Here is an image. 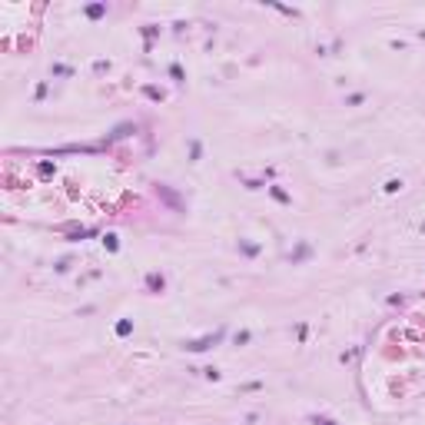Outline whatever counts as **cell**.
Here are the masks:
<instances>
[{"label": "cell", "instance_id": "cell-1", "mask_svg": "<svg viewBox=\"0 0 425 425\" xmlns=\"http://www.w3.org/2000/svg\"><path fill=\"white\" fill-rule=\"evenodd\" d=\"M216 339H219V336H212V339H199V342H189V349H193V352H203V349H210Z\"/></svg>", "mask_w": 425, "mask_h": 425}, {"label": "cell", "instance_id": "cell-2", "mask_svg": "<svg viewBox=\"0 0 425 425\" xmlns=\"http://www.w3.org/2000/svg\"><path fill=\"white\" fill-rule=\"evenodd\" d=\"M86 17H93V20H97V17H103V7H100V3H93V7H86Z\"/></svg>", "mask_w": 425, "mask_h": 425}, {"label": "cell", "instance_id": "cell-3", "mask_svg": "<svg viewBox=\"0 0 425 425\" xmlns=\"http://www.w3.org/2000/svg\"><path fill=\"white\" fill-rule=\"evenodd\" d=\"M130 329H133V326H130V319H123V322H116V332H120V336H127Z\"/></svg>", "mask_w": 425, "mask_h": 425}, {"label": "cell", "instance_id": "cell-4", "mask_svg": "<svg viewBox=\"0 0 425 425\" xmlns=\"http://www.w3.org/2000/svg\"><path fill=\"white\" fill-rule=\"evenodd\" d=\"M312 425H336V422H329V419H319V415H316V419H312Z\"/></svg>", "mask_w": 425, "mask_h": 425}]
</instances>
